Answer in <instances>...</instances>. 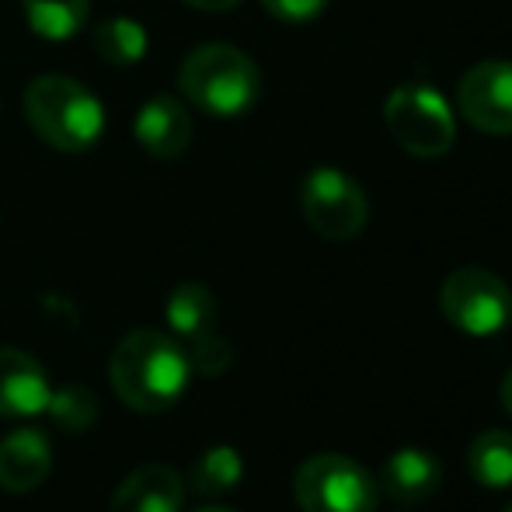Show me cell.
Masks as SVG:
<instances>
[{"mask_svg": "<svg viewBox=\"0 0 512 512\" xmlns=\"http://www.w3.org/2000/svg\"><path fill=\"white\" fill-rule=\"evenodd\" d=\"M108 377L122 401L133 411H168L178 405L192 377V363L185 356L182 342H175L164 331H129L112 352Z\"/></svg>", "mask_w": 512, "mask_h": 512, "instance_id": "obj_1", "label": "cell"}, {"mask_svg": "<svg viewBox=\"0 0 512 512\" xmlns=\"http://www.w3.org/2000/svg\"><path fill=\"white\" fill-rule=\"evenodd\" d=\"M25 119L42 143L63 154L91 150L105 133V108L95 91L63 74H42L28 84Z\"/></svg>", "mask_w": 512, "mask_h": 512, "instance_id": "obj_2", "label": "cell"}, {"mask_svg": "<svg viewBox=\"0 0 512 512\" xmlns=\"http://www.w3.org/2000/svg\"><path fill=\"white\" fill-rule=\"evenodd\" d=\"M178 88L199 112L213 119H237L251 112L262 95V74L248 53L223 42H209L185 56L178 70Z\"/></svg>", "mask_w": 512, "mask_h": 512, "instance_id": "obj_3", "label": "cell"}, {"mask_svg": "<svg viewBox=\"0 0 512 512\" xmlns=\"http://www.w3.org/2000/svg\"><path fill=\"white\" fill-rule=\"evenodd\" d=\"M293 495L304 512H377L380 506L377 478L342 453L307 457L293 474Z\"/></svg>", "mask_w": 512, "mask_h": 512, "instance_id": "obj_4", "label": "cell"}, {"mask_svg": "<svg viewBox=\"0 0 512 512\" xmlns=\"http://www.w3.org/2000/svg\"><path fill=\"white\" fill-rule=\"evenodd\" d=\"M439 307L457 331L471 338H492L506 331L512 321V290L492 269L467 265L446 276L439 290Z\"/></svg>", "mask_w": 512, "mask_h": 512, "instance_id": "obj_5", "label": "cell"}, {"mask_svg": "<svg viewBox=\"0 0 512 512\" xmlns=\"http://www.w3.org/2000/svg\"><path fill=\"white\" fill-rule=\"evenodd\" d=\"M384 119L401 150L415 157H443L457 140V122L443 95L425 84H401L387 95Z\"/></svg>", "mask_w": 512, "mask_h": 512, "instance_id": "obj_6", "label": "cell"}, {"mask_svg": "<svg viewBox=\"0 0 512 512\" xmlns=\"http://www.w3.org/2000/svg\"><path fill=\"white\" fill-rule=\"evenodd\" d=\"M300 209L314 234L328 241H352L363 234L370 220V203L366 192L359 189L356 178H349L338 168H314L300 185Z\"/></svg>", "mask_w": 512, "mask_h": 512, "instance_id": "obj_7", "label": "cell"}, {"mask_svg": "<svg viewBox=\"0 0 512 512\" xmlns=\"http://www.w3.org/2000/svg\"><path fill=\"white\" fill-rule=\"evenodd\" d=\"M457 105L474 129L492 136L512 133V63L485 60L460 77Z\"/></svg>", "mask_w": 512, "mask_h": 512, "instance_id": "obj_8", "label": "cell"}, {"mask_svg": "<svg viewBox=\"0 0 512 512\" xmlns=\"http://www.w3.org/2000/svg\"><path fill=\"white\" fill-rule=\"evenodd\" d=\"M136 143L147 150L157 161H171L182 157L192 143V115L178 98L171 95H154L150 102L140 105L133 119Z\"/></svg>", "mask_w": 512, "mask_h": 512, "instance_id": "obj_9", "label": "cell"}, {"mask_svg": "<svg viewBox=\"0 0 512 512\" xmlns=\"http://www.w3.org/2000/svg\"><path fill=\"white\" fill-rule=\"evenodd\" d=\"M53 387L39 359L21 349H0V415L28 418L46 411Z\"/></svg>", "mask_w": 512, "mask_h": 512, "instance_id": "obj_10", "label": "cell"}, {"mask_svg": "<svg viewBox=\"0 0 512 512\" xmlns=\"http://www.w3.org/2000/svg\"><path fill=\"white\" fill-rule=\"evenodd\" d=\"M185 481L168 464H143L115 488L112 512H182Z\"/></svg>", "mask_w": 512, "mask_h": 512, "instance_id": "obj_11", "label": "cell"}, {"mask_svg": "<svg viewBox=\"0 0 512 512\" xmlns=\"http://www.w3.org/2000/svg\"><path fill=\"white\" fill-rule=\"evenodd\" d=\"M53 471V446L42 432L18 429L0 443V488L14 495L35 492Z\"/></svg>", "mask_w": 512, "mask_h": 512, "instance_id": "obj_12", "label": "cell"}, {"mask_svg": "<svg viewBox=\"0 0 512 512\" xmlns=\"http://www.w3.org/2000/svg\"><path fill=\"white\" fill-rule=\"evenodd\" d=\"M380 492H387L394 502H425L439 492L443 485V464L436 453L405 446V450L391 453L380 474Z\"/></svg>", "mask_w": 512, "mask_h": 512, "instance_id": "obj_13", "label": "cell"}, {"mask_svg": "<svg viewBox=\"0 0 512 512\" xmlns=\"http://www.w3.org/2000/svg\"><path fill=\"white\" fill-rule=\"evenodd\" d=\"M164 317H168L171 331L185 342L182 349H192L203 338L216 335V297L203 283H182L168 297Z\"/></svg>", "mask_w": 512, "mask_h": 512, "instance_id": "obj_14", "label": "cell"}, {"mask_svg": "<svg viewBox=\"0 0 512 512\" xmlns=\"http://www.w3.org/2000/svg\"><path fill=\"white\" fill-rule=\"evenodd\" d=\"M471 478L488 492H509L512 488V432L488 429L467 450Z\"/></svg>", "mask_w": 512, "mask_h": 512, "instance_id": "obj_15", "label": "cell"}, {"mask_svg": "<svg viewBox=\"0 0 512 512\" xmlns=\"http://www.w3.org/2000/svg\"><path fill=\"white\" fill-rule=\"evenodd\" d=\"M25 21L35 35L49 42H67L84 28L91 0H21Z\"/></svg>", "mask_w": 512, "mask_h": 512, "instance_id": "obj_16", "label": "cell"}, {"mask_svg": "<svg viewBox=\"0 0 512 512\" xmlns=\"http://www.w3.org/2000/svg\"><path fill=\"white\" fill-rule=\"evenodd\" d=\"M244 478V460L234 446H213L203 457L192 464V488L206 499H216V495H227L241 485Z\"/></svg>", "mask_w": 512, "mask_h": 512, "instance_id": "obj_17", "label": "cell"}, {"mask_svg": "<svg viewBox=\"0 0 512 512\" xmlns=\"http://www.w3.org/2000/svg\"><path fill=\"white\" fill-rule=\"evenodd\" d=\"M95 49L105 63H115V67H133V63L143 60L147 53V28L133 18H112L102 21L95 28Z\"/></svg>", "mask_w": 512, "mask_h": 512, "instance_id": "obj_18", "label": "cell"}, {"mask_svg": "<svg viewBox=\"0 0 512 512\" xmlns=\"http://www.w3.org/2000/svg\"><path fill=\"white\" fill-rule=\"evenodd\" d=\"M46 411L53 415V422L60 425V429L67 432H84L91 429V425L98 422V398L88 391V387H60V391H53V398H49Z\"/></svg>", "mask_w": 512, "mask_h": 512, "instance_id": "obj_19", "label": "cell"}, {"mask_svg": "<svg viewBox=\"0 0 512 512\" xmlns=\"http://www.w3.org/2000/svg\"><path fill=\"white\" fill-rule=\"evenodd\" d=\"M185 356H189L192 370L206 373V377H216V373H223L230 366V359H234V352H230V342L216 331V335L203 338L199 345H192V349H185Z\"/></svg>", "mask_w": 512, "mask_h": 512, "instance_id": "obj_20", "label": "cell"}, {"mask_svg": "<svg viewBox=\"0 0 512 512\" xmlns=\"http://www.w3.org/2000/svg\"><path fill=\"white\" fill-rule=\"evenodd\" d=\"M262 4L279 21H310L328 7V0H262Z\"/></svg>", "mask_w": 512, "mask_h": 512, "instance_id": "obj_21", "label": "cell"}, {"mask_svg": "<svg viewBox=\"0 0 512 512\" xmlns=\"http://www.w3.org/2000/svg\"><path fill=\"white\" fill-rule=\"evenodd\" d=\"M182 4L196 7V11H230V7H237L241 0H182Z\"/></svg>", "mask_w": 512, "mask_h": 512, "instance_id": "obj_22", "label": "cell"}, {"mask_svg": "<svg viewBox=\"0 0 512 512\" xmlns=\"http://www.w3.org/2000/svg\"><path fill=\"white\" fill-rule=\"evenodd\" d=\"M502 405H506V411L512 415V370L506 373V380H502Z\"/></svg>", "mask_w": 512, "mask_h": 512, "instance_id": "obj_23", "label": "cell"}, {"mask_svg": "<svg viewBox=\"0 0 512 512\" xmlns=\"http://www.w3.org/2000/svg\"><path fill=\"white\" fill-rule=\"evenodd\" d=\"M196 512H234V509H223V506H206V509H196Z\"/></svg>", "mask_w": 512, "mask_h": 512, "instance_id": "obj_24", "label": "cell"}, {"mask_svg": "<svg viewBox=\"0 0 512 512\" xmlns=\"http://www.w3.org/2000/svg\"><path fill=\"white\" fill-rule=\"evenodd\" d=\"M506 512H512V506H509V509H506Z\"/></svg>", "mask_w": 512, "mask_h": 512, "instance_id": "obj_25", "label": "cell"}]
</instances>
